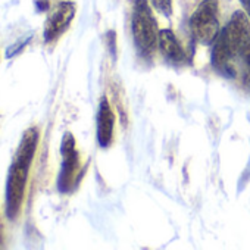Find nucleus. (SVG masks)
<instances>
[{"instance_id": "obj_11", "label": "nucleus", "mask_w": 250, "mask_h": 250, "mask_svg": "<svg viewBox=\"0 0 250 250\" xmlns=\"http://www.w3.org/2000/svg\"><path fill=\"white\" fill-rule=\"evenodd\" d=\"M25 44H27L25 42H18L17 44L11 46V47L6 50V56H8V58H12V56H15V55H18V52H21L22 47H24Z\"/></svg>"}, {"instance_id": "obj_6", "label": "nucleus", "mask_w": 250, "mask_h": 250, "mask_svg": "<svg viewBox=\"0 0 250 250\" xmlns=\"http://www.w3.org/2000/svg\"><path fill=\"white\" fill-rule=\"evenodd\" d=\"M74 15H75V6L72 3H69V2L59 3L46 22L44 40L47 43L56 40L69 27Z\"/></svg>"}, {"instance_id": "obj_3", "label": "nucleus", "mask_w": 250, "mask_h": 250, "mask_svg": "<svg viewBox=\"0 0 250 250\" xmlns=\"http://www.w3.org/2000/svg\"><path fill=\"white\" fill-rule=\"evenodd\" d=\"M28 169L30 165L21 164L18 161H14L9 168V175L6 181V216L11 221H14L21 210L27 187Z\"/></svg>"}, {"instance_id": "obj_4", "label": "nucleus", "mask_w": 250, "mask_h": 250, "mask_svg": "<svg viewBox=\"0 0 250 250\" xmlns=\"http://www.w3.org/2000/svg\"><path fill=\"white\" fill-rule=\"evenodd\" d=\"M218 39L225 44L232 56L241 55L250 40V25L247 17L243 12H235L225 30L219 33Z\"/></svg>"}, {"instance_id": "obj_10", "label": "nucleus", "mask_w": 250, "mask_h": 250, "mask_svg": "<svg viewBox=\"0 0 250 250\" xmlns=\"http://www.w3.org/2000/svg\"><path fill=\"white\" fill-rule=\"evenodd\" d=\"M153 2V6L164 15L169 17L171 12H172V2L171 0H152Z\"/></svg>"}, {"instance_id": "obj_5", "label": "nucleus", "mask_w": 250, "mask_h": 250, "mask_svg": "<svg viewBox=\"0 0 250 250\" xmlns=\"http://www.w3.org/2000/svg\"><path fill=\"white\" fill-rule=\"evenodd\" d=\"M61 153H62V169L59 174L58 187L62 193H68L75 183V175L78 171V153L75 149L74 136L71 133H66L63 136Z\"/></svg>"}, {"instance_id": "obj_13", "label": "nucleus", "mask_w": 250, "mask_h": 250, "mask_svg": "<svg viewBox=\"0 0 250 250\" xmlns=\"http://www.w3.org/2000/svg\"><path fill=\"white\" fill-rule=\"evenodd\" d=\"M240 2H241V5L244 6L246 12L250 15V0H240Z\"/></svg>"}, {"instance_id": "obj_8", "label": "nucleus", "mask_w": 250, "mask_h": 250, "mask_svg": "<svg viewBox=\"0 0 250 250\" xmlns=\"http://www.w3.org/2000/svg\"><path fill=\"white\" fill-rule=\"evenodd\" d=\"M37 143H39V131H37V128H28L24 133L22 139H21L15 161H18L21 164H25V165H31L33 158H34L36 150H37Z\"/></svg>"}, {"instance_id": "obj_1", "label": "nucleus", "mask_w": 250, "mask_h": 250, "mask_svg": "<svg viewBox=\"0 0 250 250\" xmlns=\"http://www.w3.org/2000/svg\"><path fill=\"white\" fill-rule=\"evenodd\" d=\"M133 36L142 53H150L158 40V27L146 0H136L133 11Z\"/></svg>"}, {"instance_id": "obj_12", "label": "nucleus", "mask_w": 250, "mask_h": 250, "mask_svg": "<svg viewBox=\"0 0 250 250\" xmlns=\"http://www.w3.org/2000/svg\"><path fill=\"white\" fill-rule=\"evenodd\" d=\"M243 56H244V61H246V63H247V66H249V69H250V40H249V43L246 44V47L243 49V53H241ZM250 81V75L247 77V83Z\"/></svg>"}, {"instance_id": "obj_2", "label": "nucleus", "mask_w": 250, "mask_h": 250, "mask_svg": "<svg viewBox=\"0 0 250 250\" xmlns=\"http://www.w3.org/2000/svg\"><path fill=\"white\" fill-rule=\"evenodd\" d=\"M218 2L216 0H205L190 20L193 37L202 44L213 43L219 36V22L216 17Z\"/></svg>"}, {"instance_id": "obj_9", "label": "nucleus", "mask_w": 250, "mask_h": 250, "mask_svg": "<svg viewBox=\"0 0 250 250\" xmlns=\"http://www.w3.org/2000/svg\"><path fill=\"white\" fill-rule=\"evenodd\" d=\"M159 47L165 58L174 62H181L186 59V53L181 49L180 43L177 42V37L171 30H162L159 33Z\"/></svg>"}, {"instance_id": "obj_7", "label": "nucleus", "mask_w": 250, "mask_h": 250, "mask_svg": "<svg viewBox=\"0 0 250 250\" xmlns=\"http://www.w3.org/2000/svg\"><path fill=\"white\" fill-rule=\"evenodd\" d=\"M113 125H115L113 112L106 97H103L97 113V140L102 147H107L110 145L113 137Z\"/></svg>"}]
</instances>
